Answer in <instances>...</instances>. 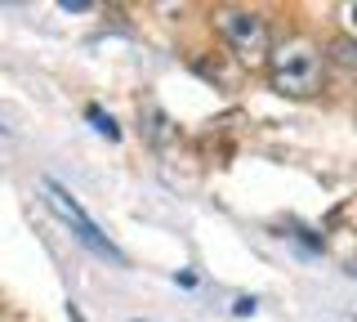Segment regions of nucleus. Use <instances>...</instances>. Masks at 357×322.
I'll return each mask as SVG.
<instances>
[{
  "instance_id": "1",
  "label": "nucleus",
  "mask_w": 357,
  "mask_h": 322,
  "mask_svg": "<svg viewBox=\"0 0 357 322\" xmlns=\"http://www.w3.org/2000/svg\"><path fill=\"white\" fill-rule=\"evenodd\" d=\"M268 68V85L286 98H312L326 85V54L312 45L308 36H290L277 41L264 59Z\"/></svg>"
},
{
  "instance_id": "5",
  "label": "nucleus",
  "mask_w": 357,
  "mask_h": 322,
  "mask_svg": "<svg viewBox=\"0 0 357 322\" xmlns=\"http://www.w3.org/2000/svg\"><path fill=\"white\" fill-rule=\"evenodd\" d=\"M67 318H72V322H85V318H81V314H76V309H72V305H67Z\"/></svg>"
},
{
  "instance_id": "4",
  "label": "nucleus",
  "mask_w": 357,
  "mask_h": 322,
  "mask_svg": "<svg viewBox=\"0 0 357 322\" xmlns=\"http://www.w3.org/2000/svg\"><path fill=\"white\" fill-rule=\"evenodd\" d=\"M85 117L94 121V130H98V135H107V139H121V126H116V121H112V117L103 112V108H94V103H89V108H85Z\"/></svg>"
},
{
  "instance_id": "6",
  "label": "nucleus",
  "mask_w": 357,
  "mask_h": 322,
  "mask_svg": "<svg viewBox=\"0 0 357 322\" xmlns=\"http://www.w3.org/2000/svg\"><path fill=\"white\" fill-rule=\"evenodd\" d=\"M0 135H9V130H5V126H0Z\"/></svg>"
},
{
  "instance_id": "2",
  "label": "nucleus",
  "mask_w": 357,
  "mask_h": 322,
  "mask_svg": "<svg viewBox=\"0 0 357 322\" xmlns=\"http://www.w3.org/2000/svg\"><path fill=\"white\" fill-rule=\"evenodd\" d=\"M215 31L223 36V45L237 54L241 63H264L268 50H273V31H268L264 9H250V5L215 9Z\"/></svg>"
},
{
  "instance_id": "3",
  "label": "nucleus",
  "mask_w": 357,
  "mask_h": 322,
  "mask_svg": "<svg viewBox=\"0 0 357 322\" xmlns=\"http://www.w3.org/2000/svg\"><path fill=\"white\" fill-rule=\"evenodd\" d=\"M40 193H45V202H50L54 210H59V219H63L67 228H72V237L81 242L85 251H94L98 260H112V264H126V255H121V251H116V247H112V242L103 237V233H98V224H94V219L85 215V206L76 202V197L67 193V188H63L59 180H50V175H45V180H40Z\"/></svg>"
}]
</instances>
